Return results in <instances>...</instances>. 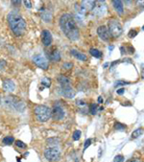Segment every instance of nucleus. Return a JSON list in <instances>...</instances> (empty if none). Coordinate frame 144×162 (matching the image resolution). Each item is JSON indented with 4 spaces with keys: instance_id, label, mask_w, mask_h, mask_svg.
<instances>
[{
    "instance_id": "1",
    "label": "nucleus",
    "mask_w": 144,
    "mask_h": 162,
    "mask_svg": "<svg viewBox=\"0 0 144 162\" xmlns=\"http://www.w3.org/2000/svg\"><path fill=\"white\" fill-rule=\"evenodd\" d=\"M60 25L64 34L71 40H77L80 36V31L76 20L71 14H64L60 18Z\"/></svg>"
},
{
    "instance_id": "2",
    "label": "nucleus",
    "mask_w": 144,
    "mask_h": 162,
    "mask_svg": "<svg viewBox=\"0 0 144 162\" xmlns=\"http://www.w3.org/2000/svg\"><path fill=\"white\" fill-rule=\"evenodd\" d=\"M7 20L12 32L15 34V36H20L25 33L26 22L20 15L16 14V12H10L7 17Z\"/></svg>"
},
{
    "instance_id": "3",
    "label": "nucleus",
    "mask_w": 144,
    "mask_h": 162,
    "mask_svg": "<svg viewBox=\"0 0 144 162\" xmlns=\"http://www.w3.org/2000/svg\"><path fill=\"white\" fill-rule=\"evenodd\" d=\"M35 115L39 122H46L51 118V109L45 106H37L35 107Z\"/></svg>"
},
{
    "instance_id": "4",
    "label": "nucleus",
    "mask_w": 144,
    "mask_h": 162,
    "mask_svg": "<svg viewBox=\"0 0 144 162\" xmlns=\"http://www.w3.org/2000/svg\"><path fill=\"white\" fill-rule=\"evenodd\" d=\"M4 103L7 107L15 108L18 111H23L25 108V104H24L20 99L15 96H7L4 99Z\"/></svg>"
},
{
    "instance_id": "5",
    "label": "nucleus",
    "mask_w": 144,
    "mask_h": 162,
    "mask_svg": "<svg viewBox=\"0 0 144 162\" xmlns=\"http://www.w3.org/2000/svg\"><path fill=\"white\" fill-rule=\"evenodd\" d=\"M108 30H109L110 35L113 37H119L123 33L122 25L115 19L109 20V28H108Z\"/></svg>"
},
{
    "instance_id": "6",
    "label": "nucleus",
    "mask_w": 144,
    "mask_h": 162,
    "mask_svg": "<svg viewBox=\"0 0 144 162\" xmlns=\"http://www.w3.org/2000/svg\"><path fill=\"white\" fill-rule=\"evenodd\" d=\"M44 157L48 161H58L60 157H61V153H60L58 148L50 147L47 148L44 151Z\"/></svg>"
},
{
    "instance_id": "7",
    "label": "nucleus",
    "mask_w": 144,
    "mask_h": 162,
    "mask_svg": "<svg viewBox=\"0 0 144 162\" xmlns=\"http://www.w3.org/2000/svg\"><path fill=\"white\" fill-rule=\"evenodd\" d=\"M33 61L37 64L39 67H41L43 70L48 69V61L46 58L42 55H36L33 57Z\"/></svg>"
},
{
    "instance_id": "8",
    "label": "nucleus",
    "mask_w": 144,
    "mask_h": 162,
    "mask_svg": "<svg viewBox=\"0 0 144 162\" xmlns=\"http://www.w3.org/2000/svg\"><path fill=\"white\" fill-rule=\"evenodd\" d=\"M95 12V15H97L99 17L104 16V14L106 12L107 7L105 5V1H95L94 7L92 9Z\"/></svg>"
},
{
    "instance_id": "9",
    "label": "nucleus",
    "mask_w": 144,
    "mask_h": 162,
    "mask_svg": "<svg viewBox=\"0 0 144 162\" xmlns=\"http://www.w3.org/2000/svg\"><path fill=\"white\" fill-rule=\"evenodd\" d=\"M51 117H53L54 120H62L65 117L64 109L61 107L55 106L53 107V109L51 110Z\"/></svg>"
},
{
    "instance_id": "10",
    "label": "nucleus",
    "mask_w": 144,
    "mask_h": 162,
    "mask_svg": "<svg viewBox=\"0 0 144 162\" xmlns=\"http://www.w3.org/2000/svg\"><path fill=\"white\" fill-rule=\"evenodd\" d=\"M97 34L98 36H100V39L107 41L110 40V33H109V30H108V28L106 26H104V25H102V26H99L98 29H97Z\"/></svg>"
},
{
    "instance_id": "11",
    "label": "nucleus",
    "mask_w": 144,
    "mask_h": 162,
    "mask_svg": "<svg viewBox=\"0 0 144 162\" xmlns=\"http://www.w3.org/2000/svg\"><path fill=\"white\" fill-rule=\"evenodd\" d=\"M41 40L44 46H50L52 43V35L48 30H43L41 32Z\"/></svg>"
},
{
    "instance_id": "12",
    "label": "nucleus",
    "mask_w": 144,
    "mask_h": 162,
    "mask_svg": "<svg viewBox=\"0 0 144 162\" xmlns=\"http://www.w3.org/2000/svg\"><path fill=\"white\" fill-rule=\"evenodd\" d=\"M61 93L66 98H73L75 96V91L71 86L68 87H61Z\"/></svg>"
},
{
    "instance_id": "13",
    "label": "nucleus",
    "mask_w": 144,
    "mask_h": 162,
    "mask_svg": "<svg viewBox=\"0 0 144 162\" xmlns=\"http://www.w3.org/2000/svg\"><path fill=\"white\" fill-rule=\"evenodd\" d=\"M3 88H4L5 91H8V92L14 91L15 88H16L15 83L12 81V80H6V81H4V83H3Z\"/></svg>"
},
{
    "instance_id": "14",
    "label": "nucleus",
    "mask_w": 144,
    "mask_h": 162,
    "mask_svg": "<svg viewBox=\"0 0 144 162\" xmlns=\"http://www.w3.org/2000/svg\"><path fill=\"white\" fill-rule=\"evenodd\" d=\"M58 82L61 84V87H68L71 86L70 85V80L69 78H67L65 75H60L58 77Z\"/></svg>"
},
{
    "instance_id": "15",
    "label": "nucleus",
    "mask_w": 144,
    "mask_h": 162,
    "mask_svg": "<svg viewBox=\"0 0 144 162\" xmlns=\"http://www.w3.org/2000/svg\"><path fill=\"white\" fill-rule=\"evenodd\" d=\"M70 54H71L72 56H73V57H75L76 59H78V60H83V61H86V60H88L87 55H85V54H83V53L77 51L76 49H71V50H70Z\"/></svg>"
},
{
    "instance_id": "16",
    "label": "nucleus",
    "mask_w": 144,
    "mask_h": 162,
    "mask_svg": "<svg viewBox=\"0 0 144 162\" xmlns=\"http://www.w3.org/2000/svg\"><path fill=\"white\" fill-rule=\"evenodd\" d=\"M49 59L55 62H58L61 60V55H60V52L57 49H53L49 52Z\"/></svg>"
},
{
    "instance_id": "17",
    "label": "nucleus",
    "mask_w": 144,
    "mask_h": 162,
    "mask_svg": "<svg viewBox=\"0 0 144 162\" xmlns=\"http://www.w3.org/2000/svg\"><path fill=\"white\" fill-rule=\"evenodd\" d=\"M41 17L45 21V22H50L52 19V14L45 9H42L41 11Z\"/></svg>"
},
{
    "instance_id": "18",
    "label": "nucleus",
    "mask_w": 144,
    "mask_h": 162,
    "mask_svg": "<svg viewBox=\"0 0 144 162\" xmlns=\"http://www.w3.org/2000/svg\"><path fill=\"white\" fill-rule=\"evenodd\" d=\"M113 5L114 7V9L117 11L118 14L121 16L123 15V12H124V7H123V2L122 1H116V0H114V1H113Z\"/></svg>"
},
{
    "instance_id": "19",
    "label": "nucleus",
    "mask_w": 144,
    "mask_h": 162,
    "mask_svg": "<svg viewBox=\"0 0 144 162\" xmlns=\"http://www.w3.org/2000/svg\"><path fill=\"white\" fill-rule=\"evenodd\" d=\"M75 10H76V12H77V14L80 15V16L85 15L86 12H88V11L85 9V7H84L82 4H76V5H75Z\"/></svg>"
},
{
    "instance_id": "20",
    "label": "nucleus",
    "mask_w": 144,
    "mask_h": 162,
    "mask_svg": "<svg viewBox=\"0 0 144 162\" xmlns=\"http://www.w3.org/2000/svg\"><path fill=\"white\" fill-rule=\"evenodd\" d=\"M89 53L92 57L96 58V59H100L102 57V53L99 51L98 49H96V48H90L89 49Z\"/></svg>"
},
{
    "instance_id": "21",
    "label": "nucleus",
    "mask_w": 144,
    "mask_h": 162,
    "mask_svg": "<svg viewBox=\"0 0 144 162\" xmlns=\"http://www.w3.org/2000/svg\"><path fill=\"white\" fill-rule=\"evenodd\" d=\"M143 133V129L142 128H139V129H137L136 131H134L131 134V138L132 139H136V138H138L140 135H142Z\"/></svg>"
},
{
    "instance_id": "22",
    "label": "nucleus",
    "mask_w": 144,
    "mask_h": 162,
    "mask_svg": "<svg viewBox=\"0 0 144 162\" xmlns=\"http://www.w3.org/2000/svg\"><path fill=\"white\" fill-rule=\"evenodd\" d=\"M81 4L85 7V9L87 11L89 10H92L93 7H94V4H95V1H82Z\"/></svg>"
},
{
    "instance_id": "23",
    "label": "nucleus",
    "mask_w": 144,
    "mask_h": 162,
    "mask_svg": "<svg viewBox=\"0 0 144 162\" xmlns=\"http://www.w3.org/2000/svg\"><path fill=\"white\" fill-rule=\"evenodd\" d=\"M126 125H124V124H122V123H119V122H116L115 124H114V129L116 130V131H125V130H126Z\"/></svg>"
},
{
    "instance_id": "24",
    "label": "nucleus",
    "mask_w": 144,
    "mask_h": 162,
    "mask_svg": "<svg viewBox=\"0 0 144 162\" xmlns=\"http://www.w3.org/2000/svg\"><path fill=\"white\" fill-rule=\"evenodd\" d=\"M15 142V138L13 136H6L3 138V143L5 145H12Z\"/></svg>"
},
{
    "instance_id": "25",
    "label": "nucleus",
    "mask_w": 144,
    "mask_h": 162,
    "mask_svg": "<svg viewBox=\"0 0 144 162\" xmlns=\"http://www.w3.org/2000/svg\"><path fill=\"white\" fill-rule=\"evenodd\" d=\"M41 84L43 85V87H49L51 85V80L48 78H43L41 80Z\"/></svg>"
},
{
    "instance_id": "26",
    "label": "nucleus",
    "mask_w": 144,
    "mask_h": 162,
    "mask_svg": "<svg viewBox=\"0 0 144 162\" xmlns=\"http://www.w3.org/2000/svg\"><path fill=\"white\" fill-rule=\"evenodd\" d=\"M76 105L78 106L79 108H85L87 107V103L84 101V100H77L76 101Z\"/></svg>"
},
{
    "instance_id": "27",
    "label": "nucleus",
    "mask_w": 144,
    "mask_h": 162,
    "mask_svg": "<svg viewBox=\"0 0 144 162\" xmlns=\"http://www.w3.org/2000/svg\"><path fill=\"white\" fill-rule=\"evenodd\" d=\"M97 109H98V106L95 105V104H92L89 107V111L92 115H95L96 113H97Z\"/></svg>"
},
{
    "instance_id": "28",
    "label": "nucleus",
    "mask_w": 144,
    "mask_h": 162,
    "mask_svg": "<svg viewBox=\"0 0 144 162\" xmlns=\"http://www.w3.org/2000/svg\"><path fill=\"white\" fill-rule=\"evenodd\" d=\"M81 134H82V132L80 131H75L74 132H73V140H75V141H77V140H79L80 139V137H81Z\"/></svg>"
},
{
    "instance_id": "29",
    "label": "nucleus",
    "mask_w": 144,
    "mask_h": 162,
    "mask_svg": "<svg viewBox=\"0 0 144 162\" xmlns=\"http://www.w3.org/2000/svg\"><path fill=\"white\" fill-rule=\"evenodd\" d=\"M73 67V64H71V62H65L63 64V68H65V70H69Z\"/></svg>"
},
{
    "instance_id": "30",
    "label": "nucleus",
    "mask_w": 144,
    "mask_h": 162,
    "mask_svg": "<svg viewBox=\"0 0 144 162\" xmlns=\"http://www.w3.org/2000/svg\"><path fill=\"white\" fill-rule=\"evenodd\" d=\"M124 161V156L122 155H118L114 157L113 162H123Z\"/></svg>"
},
{
    "instance_id": "31",
    "label": "nucleus",
    "mask_w": 144,
    "mask_h": 162,
    "mask_svg": "<svg viewBox=\"0 0 144 162\" xmlns=\"http://www.w3.org/2000/svg\"><path fill=\"white\" fill-rule=\"evenodd\" d=\"M59 142H60V139H58V138H50L47 140V143H49L50 145H56Z\"/></svg>"
},
{
    "instance_id": "32",
    "label": "nucleus",
    "mask_w": 144,
    "mask_h": 162,
    "mask_svg": "<svg viewBox=\"0 0 144 162\" xmlns=\"http://www.w3.org/2000/svg\"><path fill=\"white\" fill-rule=\"evenodd\" d=\"M16 145H17V147L21 148V149H23V148H26V144H24V143H23L22 141H20V140L16 141Z\"/></svg>"
},
{
    "instance_id": "33",
    "label": "nucleus",
    "mask_w": 144,
    "mask_h": 162,
    "mask_svg": "<svg viewBox=\"0 0 144 162\" xmlns=\"http://www.w3.org/2000/svg\"><path fill=\"white\" fill-rule=\"evenodd\" d=\"M137 35V31H136V30H131L130 32H129V34H128V36H129V37H135Z\"/></svg>"
},
{
    "instance_id": "34",
    "label": "nucleus",
    "mask_w": 144,
    "mask_h": 162,
    "mask_svg": "<svg viewBox=\"0 0 144 162\" xmlns=\"http://www.w3.org/2000/svg\"><path fill=\"white\" fill-rule=\"evenodd\" d=\"M125 84H130V83L128 82H124V81H118L115 83L114 86H119V85H125Z\"/></svg>"
},
{
    "instance_id": "35",
    "label": "nucleus",
    "mask_w": 144,
    "mask_h": 162,
    "mask_svg": "<svg viewBox=\"0 0 144 162\" xmlns=\"http://www.w3.org/2000/svg\"><path fill=\"white\" fill-rule=\"evenodd\" d=\"M91 142H92V139H90V138H89V139H87L86 142H85V145H84V149L86 150L88 147H89L90 144H91Z\"/></svg>"
},
{
    "instance_id": "36",
    "label": "nucleus",
    "mask_w": 144,
    "mask_h": 162,
    "mask_svg": "<svg viewBox=\"0 0 144 162\" xmlns=\"http://www.w3.org/2000/svg\"><path fill=\"white\" fill-rule=\"evenodd\" d=\"M6 61L4 60H0V69H2L6 66Z\"/></svg>"
},
{
    "instance_id": "37",
    "label": "nucleus",
    "mask_w": 144,
    "mask_h": 162,
    "mask_svg": "<svg viewBox=\"0 0 144 162\" xmlns=\"http://www.w3.org/2000/svg\"><path fill=\"white\" fill-rule=\"evenodd\" d=\"M23 4L25 5L26 8H28V9H30V8L32 7V2H31V1H24Z\"/></svg>"
},
{
    "instance_id": "38",
    "label": "nucleus",
    "mask_w": 144,
    "mask_h": 162,
    "mask_svg": "<svg viewBox=\"0 0 144 162\" xmlns=\"http://www.w3.org/2000/svg\"><path fill=\"white\" fill-rule=\"evenodd\" d=\"M124 92H125V89H124V88H120V89L116 90V93H117V94H119V95H122Z\"/></svg>"
},
{
    "instance_id": "39",
    "label": "nucleus",
    "mask_w": 144,
    "mask_h": 162,
    "mask_svg": "<svg viewBox=\"0 0 144 162\" xmlns=\"http://www.w3.org/2000/svg\"><path fill=\"white\" fill-rule=\"evenodd\" d=\"M129 162H141L139 159H137V158H135V159H132V160H130Z\"/></svg>"
},
{
    "instance_id": "40",
    "label": "nucleus",
    "mask_w": 144,
    "mask_h": 162,
    "mask_svg": "<svg viewBox=\"0 0 144 162\" xmlns=\"http://www.w3.org/2000/svg\"><path fill=\"white\" fill-rule=\"evenodd\" d=\"M98 103H103V98L101 96L98 98Z\"/></svg>"
},
{
    "instance_id": "41",
    "label": "nucleus",
    "mask_w": 144,
    "mask_h": 162,
    "mask_svg": "<svg viewBox=\"0 0 144 162\" xmlns=\"http://www.w3.org/2000/svg\"><path fill=\"white\" fill-rule=\"evenodd\" d=\"M109 49H110V50H113V46H111V47H109Z\"/></svg>"
},
{
    "instance_id": "42",
    "label": "nucleus",
    "mask_w": 144,
    "mask_h": 162,
    "mask_svg": "<svg viewBox=\"0 0 144 162\" xmlns=\"http://www.w3.org/2000/svg\"><path fill=\"white\" fill-rule=\"evenodd\" d=\"M0 103H1V99H0Z\"/></svg>"
},
{
    "instance_id": "43",
    "label": "nucleus",
    "mask_w": 144,
    "mask_h": 162,
    "mask_svg": "<svg viewBox=\"0 0 144 162\" xmlns=\"http://www.w3.org/2000/svg\"><path fill=\"white\" fill-rule=\"evenodd\" d=\"M75 162H79V161H75Z\"/></svg>"
}]
</instances>
